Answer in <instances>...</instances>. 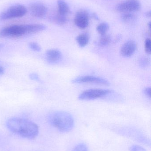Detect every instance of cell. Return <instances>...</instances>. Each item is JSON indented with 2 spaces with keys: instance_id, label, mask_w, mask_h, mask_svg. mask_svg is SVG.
Returning <instances> with one entry per match:
<instances>
[{
  "instance_id": "obj_1",
  "label": "cell",
  "mask_w": 151,
  "mask_h": 151,
  "mask_svg": "<svg viewBox=\"0 0 151 151\" xmlns=\"http://www.w3.org/2000/svg\"><path fill=\"white\" fill-rule=\"evenodd\" d=\"M8 129L21 137L33 139L39 134V127L35 123L29 120L19 118L9 119L6 122Z\"/></svg>"
},
{
  "instance_id": "obj_2",
  "label": "cell",
  "mask_w": 151,
  "mask_h": 151,
  "mask_svg": "<svg viewBox=\"0 0 151 151\" xmlns=\"http://www.w3.org/2000/svg\"><path fill=\"white\" fill-rule=\"evenodd\" d=\"M46 29V26L42 24L14 25L4 27L2 29L0 34L3 37L16 38L28 34L39 32Z\"/></svg>"
},
{
  "instance_id": "obj_3",
  "label": "cell",
  "mask_w": 151,
  "mask_h": 151,
  "mask_svg": "<svg viewBox=\"0 0 151 151\" xmlns=\"http://www.w3.org/2000/svg\"><path fill=\"white\" fill-rule=\"evenodd\" d=\"M48 119L51 126L62 133L70 132L74 126L73 117L72 114L66 112H53L49 115Z\"/></svg>"
},
{
  "instance_id": "obj_4",
  "label": "cell",
  "mask_w": 151,
  "mask_h": 151,
  "mask_svg": "<svg viewBox=\"0 0 151 151\" xmlns=\"http://www.w3.org/2000/svg\"><path fill=\"white\" fill-rule=\"evenodd\" d=\"M27 9L24 5L17 4L7 9L0 14V19L7 20L11 19L21 17L27 13Z\"/></svg>"
},
{
  "instance_id": "obj_5",
  "label": "cell",
  "mask_w": 151,
  "mask_h": 151,
  "mask_svg": "<svg viewBox=\"0 0 151 151\" xmlns=\"http://www.w3.org/2000/svg\"><path fill=\"white\" fill-rule=\"evenodd\" d=\"M141 8V3L138 0H126L117 4L115 10L121 13H131L138 11Z\"/></svg>"
},
{
  "instance_id": "obj_6",
  "label": "cell",
  "mask_w": 151,
  "mask_h": 151,
  "mask_svg": "<svg viewBox=\"0 0 151 151\" xmlns=\"http://www.w3.org/2000/svg\"><path fill=\"white\" fill-rule=\"evenodd\" d=\"M111 92L112 91L110 90L92 89L82 92L78 98L81 100H93L104 96Z\"/></svg>"
},
{
  "instance_id": "obj_7",
  "label": "cell",
  "mask_w": 151,
  "mask_h": 151,
  "mask_svg": "<svg viewBox=\"0 0 151 151\" xmlns=\"http://www.w3.org/2000/svg\"><path fill=\"white\" fill-rule=\"evenodd\" d=\"M72 82L74 83H95L104 85L110 84V82L107 80L101 77L92 76H78L72 80Z\"/></svg>"
},
{
  "instance_id": "obj_8",
  "label": "cell",
  "mask_w": 151,
  "mask_h": 151,
  "mask_svg": "<svg viewBox=\"0 0 151 151\" xmlns=\"http://www.w3.org/2000/svg\"><path fill=\"white\" fill-rule=\"evenodd\" d=\"M90 15L85 10L79 11L75 15L74 23L80 29H85L87 27L89 23Z\"/></svg>"
},
{
  "instance_id": "obj_9",
  "label": "cell",
  "mask_w": 151,
  "mask_h": 151,
  "mask_svg": "<svg viewBox=\"0 0 151 151\" xmlns=\"http://www.w3.org/2000/svg\"><path fill=\"white\" fill-rule=\"evenodd\" d=\"M30 11L32 16L35 17L43 18L48 12V8L41 3H33L30 6Z\"/></svg>"
},
{
  "instance_id": "obj_10",
  "label": "cell",
  "mask_w": 151,
  "mask_h": 151,
  "mask_svg": "<svg viewBox=\"0 0 151 151\" xmlns=\"http://www.w3.org/2000/svg\"><path fill=\"white\" fill-rule=\"evenodd\" d=\"M137 43L134 41H129L121 47V54L124 57H129L134 55L136 50Z\"/></svg>"
},
{
  "instance_id": "obj_11",
  "label": "cell",
  "mask_w": 151,
  "mask_h": 151,
  "mask_svg": "<svg viewBox=\"0 0 151 151\" xmlns=\"http://www.w3.org/2000/svg\"><path fill=\"white\" fill-rule=\"evenodd\" d=\"M45 58L49 63L56 64L61 61L62 58V54L58 50H49L46 52Z\"/></svg>"
},
{
  "instance_id": "obj_12",
  "label": "cell",
  "mask_w": 151,
  "mask_h": 151,
  "mask_svg": "<svg viewBox=\"0 0 151 151\" xmlns=\"http://www.w3.org/2000/svg\"><path fill=\"white\" fill-rule=\"evenodd\" d=\"M58 13L61 15L66 16L70 12V10L69 5L64 0H58Z\"/></svg>"
},
{
  "instance_id": "obj_13",
  "label": "cell",
  "mask_w": 151,
  "mask_h": 151,
  "mask_svg": "<svg viewBox=\"0 0 151 151\" xmlns=\"http://www.w3.org/2000/svg\"><path fill=\"white\" fill-rule=\"evenodd\" d=\"M89 39V36L87 34L82 33L76 37V40L80 47H84L87 45Z\"/></svg>"
},
{
  "instance_id": "obj_14",
  "label": "cell",
  "mask_w": 151,
  "mask_h": 151,
  "mask_svg": "<svg viewBox=\"0 0 151 151\" xmlns=\"http://www.w3.org/2000/svg\"><path fill=\"white\" fill-rule=\"evenodd\" d=\"M51 20L58 25H64L68 21L67 16L61 15L58 13L56 16L52 17Z\"/></svg>"
},
{
  "instance_id": "obj_15",
  "label": "cell",
  "mask_w": 151,
  "mask_h": 151,
  "mask_svg": "<svg viewBox=\"0 0 151 151\" xmlns=\"http://www.w3.org/2000/svg\"><path fill=\"white\" fill-rule=\"evenodd\" d=\"M111 37L109 35L105 34L101 35L99 41L98 45L101 47H106L111 43Z\"/></svg>"
},
{
  "instance_id": "obj_16",
  "label": "cell",
  "mask_w": 151,
  "mask_h": 151,
  "mask_svg": "<svg viewBox=\"0 0 151 151\" xmlns=\"http://www.w3.org/2000/svg\"><path fill=\"white\" fill-rule=\"evenodd\" d=\"M109 24L106 22H103L99 24L97 27V31L98 32V33L100 34L101 35H103L107 33V31L109 30Z\"/></svg>"
},
{
  "instance_id": "obj_17",
  "label": "cell",
  "mask_w": 151,
  "mask_h": 151,
  "mask_svg": "<svg viewBox=\"0 0 151 151\" xmlns=\"http://www.w3.org/2000/svg\"><path fill=\"white\" fill-rule=\"evenodd\" d=\"M121 20L125 23H131L136 19V17L132 13H123L121 16Z\"/></svg>"
},
{
  "instance_id": "obj_18",
  "label": "cell",
  "mask_w": 151,
  "mask_h": 151,
  "mask_svg": "<svg viewBox=\"0 0 151 151\" xmlns=\"http://www.w3.org/2000/svg\"><path fill=\"white\" fill-rule=\"evenodd\" d=\"M72 151H88V148L86 144L80 143L76 145Z\"/></svg>"
},
{
  "instance_id": "obj_19",
  "label": "cell",
  "mask_w": 151,
  "mask_h": 151,
  "mask_svg": "<svg viewBox=\"0 0 151 151\" xmlns=\"http://www.w3.org/2000/svg\"><path fill=\"white\" fill-rule=\"evenodd\" d=\"M139 65L142 68H146L150 64V61L149 58H147L145 57H143L140 58L139 61Z\"/></svg>"
},
{
  "instance_id": "obj_20",
  "label": "cell",
  "mask_w": 151,
  "mask_h": 151,
  "mask_svg": "<svg viewBox=\"0 0 151 151\" xmlns=\"http://www.w3.org/2000/svg\"><path fill=\"white\" fill-rule=\"evenodd\" d=\"M29 47L32 50L35 51H40L41 50L40 46L35 42H31L29 43Z\"/></svg>"
},
{
  "instance_id": "obj_21",
  "label": "cell",
  "mask_w": 151,
  "mask_h": 151,
  "mask_svg": "<svg viewBox=\"0 0 151 151\" xmlns=\"http://www.w3.org/2000/svg\"><path fill=\"white\" fill-rule=\"evenodd\" d=\"M145 50L146 53L150 54L151 53V41L150 39H146L145 41Z\"/></svg>"
},
{
  "instance_id": "obj_22",
  "label": "cell",
  "mask_w": 151,
  "mask_h": 151,
  "mask_svg": "<svg viewBox=\"0 0 151 151\" xmlns=\"http://www.w3.org/2000/svg\"><path fill=\"white\" fill-rule=\"evenodd\" d=\"M130 151H146L143 147L138 145H133L129 148Z\"/></svg>"
},
{
  "instance_id": "obj_23",
  "label": "cell",
  "mask_w": 151,
  "mask_h": 151,
  "mask_svg": "<svg viewBox=\"0 0 151 151\" xmlns=\"http://www.w3.org/2000/svg\"><path fill=\"white\" fill-rule=\"evenodd\" d=\"M30 79L33 80H34L35 81H40V79L39 78V75L35 73H32L30 74Z\"/></svg>"
},
{
  "instance_id": "obj_24",
  "label": "cell",
  "mask_w": 151,
  "mask_h": 151,
  "mask_svg": "<svg viewBox=\"0 0 151 151\" xmlns=\"http://www.w3.org/2000/svg\"><path fill=\"white\" fill-rule=\"evenodd\" d=\"M143 93L147 96L151 97V88L147 87L143 90Z\"/></svg>"
},
{
  "instance_id": "obj_25",
  "label": "cell",
  "mask_w": 151,
  "mask_h": 151,
  "mask_svg": "<svg viewBox=\"0 0 151 151\" xmlns=\"http://www.w3.org/2000/svg\"><path fill=\"white\" fill-rule=\"evenodd\" d=\"M91 17H92V18L95 19V20H99V17L98 16L97 14L96 13H95V12L91 14Z\"/></svg>"
},
{
  "instance_id": "obj_26",
  "label": "cell",
  "mask_w": 151,
  "mask_h": 151,
  "mask_svg": "<svg viewBox=\"0 0 151 151\" xmlns=\"http://www.w3.org/2000/svg\"><path fill=\"white\" fill-rule=\"evenodd\" d=\"M145 15L147 17H150L151 13V11H147L145 13Z\"/></svg>"
},
{
  "instance_id": "obj_27",
  "label": "cell",
  "mask_w": 151,
  "mask_h": 151,
  "mask_svg": "<svg viewBox=\"0 0 151 151\" xmlns=\"http://www.w3.org/2000/svg\"><path fill=\"white\" fill-rule=\"evenodd\" d=\"M4 73V70L3 68L0 66V76L2 75Z\"/></svg>"
}]
</instances>
